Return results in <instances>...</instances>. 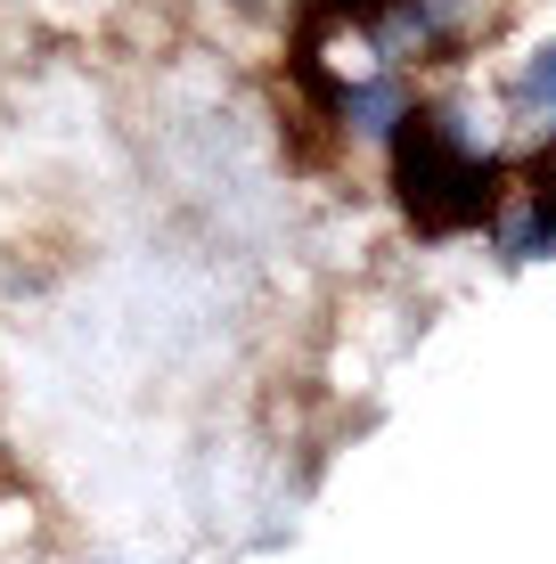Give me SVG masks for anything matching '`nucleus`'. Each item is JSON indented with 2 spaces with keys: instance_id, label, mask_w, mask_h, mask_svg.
Segmentation results:
<instances>
[{
  "instance_id": "5",
  "label": "nucleus",
  "mask_w": 556,
  "mask_h": 564,
  "mask_svg": "<svg viewBox=\"0 0 556 564\" xmlns=\"http://www.w3.org/2000/svg\"><path fill=\"white\" fill-rule=\"evenodd\" d=\"M508 107L524 115V123H541L548 140H556V42H541L524 57V66L508 74Z\"/></svg>"
},
{
  "instance_id": "7",
  "label": "nucleus",
  "mask_w": 556,
  "mask_h": 564,
  "mask_svg": "<svg viewBox=\"0 0 556 564\" xmlns=\"http://www.w3.org/2000/svg\"><path fill=\"white\" fill-rule=\"evenodd\" d=\"M541 172H548V181H556V140H548V164H541Z\"/></svg>"
},
{
  "instance_id": "2",
  "label": "nucleus",
  "mask_w": 556,
  "mask_h": 564,
  "mask_svg": "<svg viewBox=\"0 0 556 564\" xmlns=\"http://www.w3.org/2000/svg\"><path fill=\"white\" fill-rule=\"evenodd\" d=\"M483 17H491V0H385V9L369 17V42L401 74V66H417V57L467 50L475 33H483Z\"/></svg>"
},
{
  "instance_id": "4",
  "label": "nucleus",
  "mask_w": 556,
  "mask_h": 564,
  "mask_svg": "<svg viewBox=\"0 0 556 564\" xmlns=\"http://www.w3.org/2000/svg\"><path fill=\"white\" fill-rule=\"evenodd\" d=\"M410 90H401V74L393 66H377V74H360V83H344V99H336V123L352 131V140H385L393 148V131L410 123Z\"/></svg>"
},
{
  "instance_id": "1",
  "label": "nucleus",
  "mask_w": 556,
  "mask_h": 564,
  "mask_svg": "<svg viewBox=\"0 0 556 564\" xmlns=\"http://www.w3.org/2000/svg\"><path fill=\"white\" fill-rule=\"evenodd\" d=\"M508 188L515 181H508L500 148L475 131L467 107H410V123L393 131V205L417 238L491 229Z\"/></svg>"
},
{
  "instance_id": "6",
  "label": "nucleus",
  "mask_w": 556,
  "mask_h": 564,
  "mask_svg": "<svg viewBox=\"0 0 556 564\" xmlns=\"http://www.w3.org/2000/svg\"><path fill=\"white\" fill-rule=\"evenodd\" d=\"M377 9H385V0H319V17H360V25H369Z\"/></svg>"
},
{
  "instance_id": "3",
  "label": "nucleus",
  "mask_w": 556,
  "mask_h": 564,
  "mask_svg": "<svg viewBox=\"0 0 556 564\" xmlns=\"http://www.w3.org/2000/svg\"><path fill=\"white\" fill-rule=\"evenodd\" d=\"M491 246H500V262H548L556 254V181L548 172L508 188L500 221H491Z\"/></svg>"
}]
</instances>
